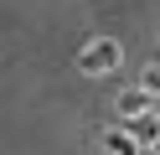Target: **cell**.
I'll list each match as a JSON object with an SVG mask.
<instances>
[{
	"instance_id": "obj_1",
	"label": "cell",
	"mask_w": 160,
	"mask_h": 155,
	"mask_svg": "<svg viewBox=\"0 0 160 155\" xmlns=\"http://www.w3.org/2000/svg\"><path fill=\"white\" fill-rule=\"evenodd\" d=\"M119 62H124V47L108 36H93L83 52H78V72H88V78H103V72H119Z\"/></svg>"
},
{
	"instance_id": "obj_2",
	"label": "cell",
	"mask_w": 160,
	"mask_h": 155,
	"mask_svg": "<svg viewBox=\"0 0 160 155\" xmlns=\"http://www.w3.org/2000/svg\"><path fill=\"white\" fill-rule=\"evenodd\" d=\"M103 150H108V155H139V140L124 129V124H119V129H108V134H103Z\"/></svg>"
},
{
	"instance_id": "obj_3",
	"label": "cell",
	"mask_w": 160,
	"mask_h": 155,
	"mask_svg": "<svg viewBox=\"0 0 160 155\" xmlns=\"http://www.w3.org/2000/svg\"><path fill=\"white\" fill-rule=\"evenodd\" d=\"M139 88H145L150 98H160V67H145V78H139Z\"/></svg>"
},
{
	"instance_id": "obj_4",
	"label": "cell",
	"mask_w": 160,
	"mask_h": 155,
	"mask_svg": "<svg viewBox=\"0 0 160 155\" xmlns=\"http://www.w3.org/2000/svg\"><path fill=\"white\" fill-rule=\"evenodd\" d=\"M150 150H155V155H160V134H155V140H150Z\"/></svg>"
}]
</instances>
